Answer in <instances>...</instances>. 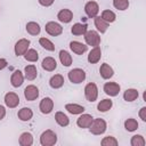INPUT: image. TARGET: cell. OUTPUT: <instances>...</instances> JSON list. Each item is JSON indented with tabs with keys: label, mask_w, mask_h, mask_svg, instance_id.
I'll return each mask as SVG.
<instances>
[{
	"label": "cell",
	"mask_w": 146,
	"mask_h": 146,
	"mask_svg": "<svg viewBox=\"0 0 146 146\" xmlns=\"http://www.w3.org/2000/svg\"><path fill=\"white\" fill-rule=\"evenodd\" d=\"M56 143H57V135L52 130L48 129V130H44L41 133V136H40V144L42 146H52Z\"/></svg>",
	"instance_id": "2"
},
{
	"label": "cell",
	"mask_w": 146,
	"mask_h": 146,
	"mask_svg": "<svg viewBox=\"0 0 146 146\" xmlns=\"http://www.w3.org/2000/svg\"><path fill=\"white\" fill-rule=\"evenodd\" d=\"M24 97L29 102H33L39 97V89L34 84H29L24 89Z\"/></svg>",
	"instance_id": "12"
},
{
	"label": "cell",
	"mask_w": 146,
	"mask_h": 146,
	"mask_svg": "<svg viewBox=\"0 0 146 146\" xmlns=\"http://www.w3.org/2000/svg\"><path fill=\"white\" fill-rule=\"evenodd\" d=\"M23 82H24V75H23V73L19 70L15 71L11 74V76H10V83H11V86L14 88H18V87H21L23 84Z\"/></svg>",
	"instance_id": "19"
},
{
	"label": "cell",
	"mask_w": 146,
	"mask_h": 146,
	"mask_svg": "<svg viewBox=\"0 0 146 146\" xmlns=\"http://www.w3.org/2000/svg\"><path fill=\"white\" fill-rule=\"evenodd\" d=\"M17 116L21 121L23 122H26V121H30L32 117H33V111L30 108V107H23L21 108L18 112H17Z\"/></svg>",
	"instance_id": "22"
},
{
	"label": "cell",
	"mask_w": 146,
	"mask_h": 146,
	"mask_svg": "<svg viewBox=\"0 0 146 146\" xmlns=\"http://www.w3.org/2000/svg\"><path fill=\"white\" fill-rule=\"evenodd\" d=\"M44 30H46V32H47L49 35H51V36H58V35H60V34L63 33V27H62V25H60L59 23L52 22V21H50V22H48V23L46 24Z\"/></svg>",
	"instance_id": "6"
},
{
	"label": "cell",
	"mask_w": 146,
	"mask_h": 146,
	"mask_svg": "<svg viewBox=\"0 0 146 146\" xmlns=\"http://www.w3.org/2000/svg\"><path fill=\"white\" fill-rule=\"evenodd\" d=\"M94 23H95V26H96L97 31L100 32V33H105L108 29V23L105 22L100 16L94 17Z\"/></svg>",
	"instance_id": "23"
},
{
	"label": "cell",
	"mask_w": 146,
	"mask_h": 146,
	"mask_svg": "<svg viewBox=\"0 0 146 146\" xmlns=\"http://www.w3.org/2000/svg\"><path fill=\"white\" fill-rule=\"evenodd\" d=\"M130 144H131V146H145L146 141L141 135H135L131 137Z\"/></svg>",
	"instance_id": "37"
},
{
	"label": "cell",
	"mask_w": 146,
	"mask_h": 146,
	"mask_svg": "<svg viewBox=\"0 0 146 146\" xmlns=\"http://www.w3.org/2000/svg\"><path fill=\"white\" fill-rule=\"evenodd\" d=\"M138 97H139V92L137 89H133V88H129L123 92V99L129 103L136 100Z\"/></svg>",
	"instance_id": "27"
},
{
	"label": "cell",
	"mask_w": 146,
	"mask_h": 146,
	"mask_svg": "<svg viewBox=\"0 0 146 146\" xmlns=\"http://www.w3.org/2000/svg\"><path fill=\"white\" fill-rule=\"evenodd\" d=\"M39 110L42 114H49L54 110V100L50 97H44L39 104Z\"/></svg>",
	"instance_id": "10"
},
{
	"label": "cell",
	"mask_w": 146,
	"mask_h": 146,
	"mask_svg": "<svg viewBox=\"0 0 146 146\" xmlns=\"http://www.w3.org/2000/svg\"><path fill=\"white\" fill-rule=\"evenodd\" d=\"M138 122L136 119H132V117H129L124 121V128L127 131L129 132H132V131H136L138 129Z\"/></svg>",
	"instance_id": "32"
},
{
	"label": "cell",
	"mask_w": 146,
	"mask_h": 146,
	"mask_svg": "<svg viewBox=\"0 0 146 146\" xmlns=\"http://www.w3.org/2000/svg\"><path fill=\"white\" fill-rule=\"evenodd\" d=\"M67 78H68V80H70L72 83L79 84V83H81V82H83V81L86 80V72H84L82 68L76 67V68L71 70V71L67 73Z\"/></svg>",
	"instance_id": "3"
},
{
	"label": "cell",
	"mask_w": 146,
	"mask_h": 146,
	"mask_svg": "<svg viewBox=\"0 0 146 146\" xmlns=\"http://www.w3.org/2000/svg\"><path fill=\"white\" fill-rule=\"evenodd\" d=\"M49 86L52 89H59L64 86V76L62 74H55L49 80Z\"/></svg>",
	"instance_id": "21"
},
{
	"label": "cell",
	"mask_w": 146,
	"mask_h": 146,
	"mask_svg": "<svg viewBox=\"0 0 146 146\" xmlns=\"http://www.w3.org/2000/svg\"><path fill=\"white\" fill-rule=\"evenodd\" d=\"M94 117L90 114H81L76 120V125L81 129H88L92 123Z\"/></svg>",
	"instance_id": "13"
},
{
	"label": "cell",
	"mask_w": 146,
	"mask_h": 146,
	"mask_svg": "<svg viewBox=\"0 0 146 146\" xmlns=\"http://www.w3.org/2000/svg\"><path fill=\"white\" fill-rule=\"evenodd\" d=\"M100 144H102V146H116L119 144V141L113 136H106L102 139Z\"/></svg>",
	"instance_id": "36"
},
{
	"label": "cell",
	"mask_w": 146,
	"mask_h": 146,
	"mask_svg": "<svg viewBox=\"0 0 146 146\" xmlns=\"http://www.w3.org/2000/svg\"><path fill=\"white\" fill-rule=\"evenodd\" d=\"M57 18L60 23H64V24H67L70 23L72 19H73V13L71 9H67V8H64L62 10L58 11L57 14Z\"/></svg>",
	"instance_id": "14"
},
{
	"label": "cell",
	"mask_w": 146,
	"mask_h": 146,
	"mask_svg": "<svg viewBox=\"0 0 146 146\" xmlns=\"http://www.w3.org/2000/svg\"><path fill=\"white\" fill-rule=\"evenodd\" d=\"M104 91L106 95H108L110 97H115L119 95L120 90H121V87L117 82H106L103 87Z\"/></svg>",
	"instance_id": "8"
},
{
	"label": "cell",
	"mask_w": 146,
	"mask_h": 146,
	"mask_svg": "<svg viewBox=\"0 0 146 146\" xmlns=\"http://www.w3.org/2000/svg\"><path fill=\"white\" fill-rule=\"evenodd\" d=\"M112 106H113V102H112L111 99H103V100H100V102L98 103L97 110H98L99 112L105 113V112L110 111V110L112 108Z\"/></svg>",
	"instance_id": "31"
},
{
	"label": "cell",
	"mask_w": 146,
	"mask_h": 146,
	"mask_svg": "<svg viewBox=\"0 0 146 146\" xmlns=\"http://www.w3.org/2000/svg\"><path fill=\"white\" fill-rule=\"evenodd\" d=\"M36 76H38V70L35 67V65H33V64L26 65L24 68V78L27 79L29 81H33Z\"/></svg>",
	"instance_id": "20"
},
{
	"label": "cell",
	"mask_w": 146,
	"mask_h": 146,
	"mask_svg": "<svg viewBox=\"0 0 146 146\" xmlns=\"http://www.w3.org/2000/svg\"><path fill=\"white\" fill-rule=\"evenodd\" d=\"M84 13L90 18L96 17L98 15V13H99V6H98V3L96 1H88L84 5Z\"/></svg>",
	"instance_id": "11"
},
{
	"label": "cell",
	"mask_w": 146,
	"mask_h": 146,
	"mask_svg": "<svg viewBox=\"0 0 146 146\" xmlns=\"http://www.w3.org/2000/svg\"><path fill=\"white\" fill-rule=\"evenodd\" d=\"M5 116H6V108H5V106L0 105V121H1Z\"/></svg>",
	"instance_id": "42"
},
{
	"label": "cell",
	"mask_w": 146,
	"mask_h": 146,
	"mask_svg": "<svg viewBox=\"0 0 146 146\" xmlns=\"http://www.w3.org/2000/svg\"><path fill=\"white\" fill-rule=\"evenodd\" d=\"M139 117L145 122L146 121V107H141L140 110H139Z\"/></svg>",
	"instance_id": "40"
},
{
	"label": "cell",
	"mask_w": 146,
	"mask_h": 146,
	"mask_svg": "<svg viewBox=\"0 0 146 146\" xmlns=\"http://www.w3.org/2000/svg\"><path fill=\"white\" fill-rule=\"evenodd\" d=\"M99 73H100V76L104 80H108V79H111L114 75V71H113L112 66H110V64H107V63H103L100 65Z\"/></svg>",
	"instance_id": "18"
},
{
	"label": "cell",
	"mask_w": 146,
	"mask_h": 146,
	"mask_svg": "<svg viewBox=\"0 0 146 146\" xmlns=\"http://www.w3.org/2000/svg\"><path fill=\"white\" fill-rule=\"evenodd\" d=\"M18 143L21 146H31L33 144V136L31 132H23L21 136H19V139H18Z\"/></svg>",
	"instance_id": "29"
},
{
	"label": "cell",
	"mask_w": 146,
	"mask_h": 146,
	"mask_svg": "<svg viewBox=\"0 0 146 146\" xmlns=\"http://www.w3.org/2000/svg\"><path fill=\"white\" fill-rule=\"evenodd\" d=\"M107 129V124L106 122L103 120V119H94L92 120V123L91 125L89 127V130L92 135H96V136H99V135H103Z\"/></svg>",
	"instance_id": "1"
},
{
	"label": "cell",
	"mask_w": 146,
	"mask_h": 146,
	"mask_svg": "<svg viewBox=\"0 0 146 146\" xmlns=\"http://www.w3.org/2000/svg\"><path fill=\"white\" fill-rule=\"evenodd\" d=\"M113 6L117 10H127L129 8V0H113Z\"/></svg>",
	"instance_id": "38"
},
{
	"label": "cell",
	"mask_w": 146,
	"mask_h": 146,
	"mask_svg": "<svg viewBox=\"0 0 146 146\" xmlns=\"http://www.w3.org/2000/svg\"><path fill=\"white\" fill-rule=\"evenodd\" d=\"M39 43H40V46L42 48H44L48 51H54L55 50V44L47 38H40L39 39Z\"/></svg>",
	"instance_id": "35"
},
{
	"label": "cell",
	"mask_w": 146,
	"mask_h": 146,
	"mask_svg": "<svg viewBox=\"0 0 146 146\" xmlns=\"http://www.w3.org/2000/svg\"><path fill=\"white\" fill-rule=\"evenodd\" d=\"M7 65H8L7 59H5V58H0V71L3 70V68H6Z\"/></svg>",
	"instance_id": "41"
},
{
	"label": "cell",
	"mask_w": 146,
	"mask_h": 146,
	"mask_svg": "<svg viewBox=\"0 0 146 146\" xmlns=\"http://www.w3.org/2000/svg\"><path fill=\"white\" fill-rule=\"evenodd\" d=\"M24 58L27 60V62H31V63H34L39 59V54L35 49H27V51L24 54Z\"/></svg>",
	"instance_id": "34"
},
{
	"label": "cell",
	"mask_w": 146,
	"mask_h": 146,
	"mask_svg": "<svg viewBox=\"0 0 146 146\" xmlns=\"http://www.w3.org/2000/svg\"><path fill=\"white\" fill-rule=\"evenodd\" d=\"M102 58V49L99 46L97 47H94L90 51H89V55H88V62L90 64H97Z\"/></svg>",
	"instance_id": "15"
},
{
	"label": "cell",
	"mask_w": 146,
	"mask_h": 146,
	"mask_svg": "<svg viewBox=\"0 0 146 146\" xmlns=\"http://www.w3.org/2000/svg\"><path fill=\"white\" fill-rule=\"evenodd\" d=\"M70 48H71V50L74 54L82 55V54H84L87 51L88 46L84 44V43H82V42H80V41H71L70 42Z\"/></svg>",
	"instance_id": "17"
},
{
	"label": "cell",
	"mask_w": 146,
	"mask_h": 146,
	"mask_svg": "<svg viewBox=\"0 0 146 146\" xmlns=\"http://www.w3.org/2000/svg\"><path fill=\"white\" fill-rule=\"evenodd\" d=\"M55 121L57 122V124L58 125H60V127H67L68 124H70V119H68V116L64 113V112H56V114H55Z\"/></svg>",
	"instance_id": "25"
},
{
	"label": "cell",
	"mask_w": 146,
	"mask_h": 146,
	"mask_svg": "<svg viewBox=\"0 0 146 146\" xmlns=\"http://www.w3.org/2000/svg\"><path fill=\"white\" fill-rule=\"evenodd\" d=\"M41 66H42V68H43L44 71H47V72H52V71H55L56 67H57V62H56L55 58L48 56V57H44V58L42 59Z\"/></svg>",
	"instance_id": "16"
},
{
	"label": "cell",
	"mask_w": 146,
	"mask_h": 146,
	"mask_svg": "<svg viewBox=\"0 0 146 146\" xmlns=\"http://www.w3.org/2000/svg\"><path fill=\"white\" fill-rule=\"evenodd\" d=\"M59 60L63 64V66H71V64L73 62L72 56L66 50H60L59 51Z\"/></svg>",
	"instance_id": "30"
},
{
	"label": "cell",
	"mask_w": 146,
	"mask_h": 146,
	"mask_svg": "<svg viewBox=\"0 0 146 146\" xmlns=\"http://www.w3.org/2000/svg\"><path fill=\"white\" fill-rule=\"evenodd\" d=\"M87 24H82V23H75L73 24V26L71 27V32L73 35H83L88 29H87Z\"/></svg>",
	"instance_id": "28"
},
{
	"label": "cell",
	"mask_w": 146,
	"mask_h": 146,
	"mask_svg": "<svg viewBox=\"0 0 146 146\" xmlns=\"http://www.w3.org/2000/svg\"><path fill=\"white\" fill-rule=\"evenodd\" d=\"M25 30L31 35H39L40 32H41V27H40V25L36 22H29V23H26Z\"/></svg>",
	"instance_id": "26"
},
{
	"label": "cell",
	"mask_w": 146,
	"mask_h": 146,
	"mask_svg": "<svg viewBox=\"0 0 146 146\" xmlns=\"http://www.w3.org/2000/svg\"><path fill=\"white\" fill-rule=\"evenodd\" d=\"M30 40L27 39H19L16 43H15V47H14V51H15V55L16 56H24V54L27 51L29 47H30Z\"/></svg>",
	"instance_id": "7"
},
{
	"label": "cell",
	"mask_w": 146,
	"mask_h": 146,
	"mask_svg": "<svg viewBox=\"0 0 146 146\" xmlns=\"http://www.w3.org/2000/svg\"><path fill=\"white\" fill-rule=\"evenodd\" d=\"M38 1H39V3H40L41 6H43V7H50V6L54 3L55 0H38Z\"/></svg>",
	"instance_id": "39"
},
{
	"label": "cell",
	"mask_w": 146,
	"mask_h": 146,
	"mask_svg": "<svg viewBox=\"0 0 146 146\" xmlns=\"http://www.w3.org/2000/svg\"><path fill=\"white\" fill-rule=\"evenodd\" d=\"M65 110L70 113V114H73V115H78V114H82L84 112V107L82 105H79V104H66L65 105Z\"/></svg>",
	"instance_id": "24"
},
{
	"label": "cell",
	"mask_w": 146,
	"mask_h": 146,
	"mask_svg": "<svg viewBox=\"0 0 146 146\" xmlns=\"http://www.w3.org/2000/svg\"><path fill=\"white\" fill-rule=\"evenodd\" d=\"M84 41L87 46H91V47H97L100 44V35L97 31L94 30H89L87 31L84 34Z\"/></svg>",
	"instance_id": "4"
},
{
	"label": "cell",
	"mask_w": 146,
	"mask_h": 146,
	"mask_svg": "<svg viewBox=\"0 0 146 146\" xmlns=\"http://www.w3.org/2000/svg\"><path fill=\"white\" fill-rule=\"evenodd\" d=\"M100 17H102L105 22H107L108 24H110V23H113V22L116 19V15L114 14V11H112V10H110V9L103 10Z\"/></svg>",
	"instance_id": "33"
},
{
	"label": "cell",
	"mask_w": 146,
	"mask_h": 146,
	"mask_svg": "<svg viewBox=\"0 0 146 146\" xmlns=\"http://www.w3.org/2000/svg\"><path fill=\"white\" fill-rule=\"evenodd\" d=\"M5 104L7 107L9 108H15L18 106L19 104V97L16 92H13V91H9L5 95Z\"/></svg>",
	"instance_id": "9"
},
{
	"label": "cell",
	"mask_w": 146,
	"mask_h": 146,
	"mask_svg": "<svg viewBox=\"0 0 146 146\" xmlns=\"http://www.w3.org/2000/svg\"><path fill=\"white\" fill-rule=\"evenodd\" d=\"M84 97L90 103L97 100V97H98V88H97L96 83L89 82V83L86 84V87H84Z\"/></svg>",
	"instance_id": "5"
}]
</instances>
